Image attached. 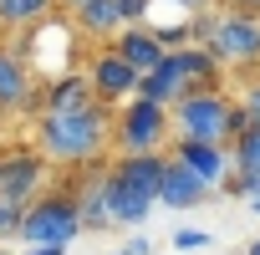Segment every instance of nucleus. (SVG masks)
<instances>
[{
    "label": "nucleus",
    "mask_w": 260,
    "mask_h": 255,
    "mask_svg": "<svg viewBox=\"0 0 260 255\" xmlns=\"http://www.w3.org/2000/svg\"><path fill=\"white\" fill-rule=\"evenodd\" d=\"M112 117H117V107H107V102H92L82 112H51L36 128V153L61 169L102 164L112 153Z\"/></svg>",
    "instance_id": "1"
},
{
    "label": "nucleus",
    "mask_w": 260,
    "mask_h": 255,
    "mask_svg": "<svg viewBox=\"0 0 260 255\" xmlns=\"http://www.w3.org/2000/svg\"><path fill=\"white\" fill-rule=\"evenodd\" d=\"M194 46H209L219 67H240L245 82L260 77V16H245V11L194 16Z\"/></svg>",
    "instance_id": "2"
},
{
    "label": "nucleus",
    "mask_w": 260,
    "mask_h": 255,
    "mask_svg": "<svg viewBox=\"0 0 260 255\" xmlns=\"http://www.w3.org/2000/svg\"><path fill=\"white\" fill-rule=\"evenodd\" d=\"M174 107H158L148 97L122 102L112 117V148L117 153H164L174 138Z\"/></svg>",
    "instance_id": "3"
},
{
    "label": "nucleus",
    "mask_w": 260,
    "mask_h": 255,
    "mask_svg": "<svg viewBox=\"0 0 260 255\" xmlns=\"http://www.w3.org/2000/svg\"><path fill=\"white\" fill-rule=\"evenodd\" d=\"M82 204H77V189H46L31 209H26V225H21V245H72L82 235Z\"/></svg>",
    "instance_id": "4"
},
{
    "label": "nucleus",
    "mask_w": 260,
    "mask_h": 255,
    "mask_svg": "<svg viewBox=\"0 0 260 255\" xmlns=\"http://www.w3.org/2000/svg\"><path fill=\"white\" fill-rule=\"evenodd\" d=\"M230 112H235V92L209 87L194 92L174 107V138H199V143H230Z\"/></svg>",
    "instance_id": "5"
},
{
    "label": "nucleus",
    "mask_w": 260,
    "mask_h": 255,
    "mask_svg": "<svg viewBox=\"0 0 260 255\" xmlns=\"http://www.w3.org/2000/svg\"><path fill=\"white\" fill-rule=\"evenodd\" d=\"M51 189V164L36 148H6V169H0V199L31 209Z\"/></svg>",
    "instance_id": "6"
},
{
    "label": "nucleus",
    "mask_w": 260,
    "mask_h": 255,
    "mask_svg": "<svg viewBox=\"0 0 260 255\" xmlns=\"http://www.w3.org/2000/svg\"><path fill=\"white\" fill-rule=\"evenodd\" d=\"M87 77H92V92H97V102H107V107H122V102H133L138 97V82H143V72H133L112 46H97L92 56H87Z\"/></svg>",
    "instance_id": "7"
},
{
    "label": "nucleus",
    "mask_w": 260,
    "mask_h": 255,
    "mask_svg": "<svg viewBox=\"0 0 260 255\" xmlns=\"http://www.w3.org/2000/svg\"><path fill=\"white\" fill-rule=\"evenodd\" d=\"M164 169H169V153H112L107 158V179L112 184L133 189V194H143L153 204L164 194Z\"/></svg>",
    "instance_id": "8"
},
{
    "label": "nucleus",
    "mask_w": 260,
    "mask_h": 255,
    "mask_svg": "<svg viewBox=\"0 0 260 255\" xmlns=\"http://www.w3.org/2000/svg\"><path fill=\"white\" fill-rule=\"evenodd\" d=\"M169 158H179L184 169H194L204 184H224L235 174V158H230V143H199V138H174L169 143Z\"/></svg>",
    "instance_id": "9"
},
{
    "label": "nucleus",
    "mask_w": 260,
    "mask_h": 255,
    "mask_svg": "<svg viewBox=\"0 0 260 255\" xmlns=\"http://www.w3.org/2000/svg\"><path fill=\"white\" fill-rule=\"evenodd\" d=\"M209 199H219V189L214 184H204L194 169H184L179 158H169V169H164V194H158V204L164 209H199V204H209Z\"/></svg>",
    "instance_id": "10"
},
{
    "label": "nucleus",
    "mask_w": 260,
    "mask_h": 255,
    "mask_svg": "<svg viewBox=\"0 0 260 255\" xmlns=\"http://www.w3.org/2000/svg\"><path fill=\"white\" fill-rule=\"evenodd\" d=\"M169 67L189 82V97L194 92H209V87H224V67L209 46H184V51H169Z\"/></svg>",
    "instance_id": "11"
},
{
    "label": "nucleus",
    "mask_w": 260,
    "mask_h": 255,
    "mask_svg": "<svg viewBox=\"0 0 260 255\" xmlns=\"http://www.w3.org/2000/svg\"><path fill=\"white\" fill-rule=\"evenodd\" d=\"M107 46H112V51H117V56H122L127 67H133V72H143V77H148V72H158V61L169 56V51L158 46V36H153L148 26H122V31H117V36H112Z\"/></svg>",
    "instance_id": "12"
},
{
    "label": "nucleus",
    "mask_w": 260,
    "mask_h": 255,
    "mask_svg": "<svg viewBox=\"0 0 260 255\" xmlns=\"http://www.w3.org/2000/svg\"><path fill=\"white\" fill-rule=\"evenodd\" d=\"M31 87H36V77H31L26 56L16 46H0V112H6V117L21 112L26 97H31Z\"/></svg>",
    "instance_id": "13"
},
{
    "label": "nucleus",
    "mask_w": 260,
    "mask_h": 255,
    "mask_svg": "<svg viewBox=\"0 0 260 255\" xmlns=\"http://www.w3.org/2000/svg\"><path fill=\"white\" fill-rule=\"evenodd\" d=\"M92 102H97V92H92V77L82 67V72H67V77L46 82V112L41 117H51V112H82Z\"/></svg>",
    "instance_id": "14"
},
{
    "label": "nucleus",
    "mask_w": 260,
    "mask_h": 255,
    "mask_svg": "<svg viewBox=\"0 0 260 255\" xmlns=\"http://www.w3.org/2000/svg\"><path fill=\"white\" fill-rule=\"evenodd\" d=\"M72 26L87 36V41H112L122 31V11H117V0H92V6H82L72 16Z\"/></svg>",
    "instance_id": "15"
},
{
    "label": "nucleus",
    "mask_w": 260,
    "mask_h": 255,
    "mask_svg": "<svg viewBox=\"0 0 260 255\" xmlns=\"http://www.w3.org/2000/svg\"><path fill=\"white\" fill-rule=\"evenodd\" d=\"M153 209H158L153 199H143V194H133V189H122V184H112V179H107V214H112V230L143 225Z\"/></svg>",
    "instance_id": "16"
},
{
    "label": "nucleus",
    "mask_w": 260,
    "mask_h": 255,
    "mask_svg": "<svg viewBox=\"0 0 260 255\" xmlns=\"http://www.w3.org/2000/svg\"><path fill=\"white\" fill-rule=\"evenodd\" d=\"M56 6L61 0H0V26L6 31H31V26L51 21Z\"/></svg>",
    "instance_id": "17"
},
{
    "label": "nucleus",
    "mask_w": 260,
    "mask_h": 255,
    "mask_svg": "<svg viewBox=\"0 0 260 255\" xmlns=\"http://www.w3.org/2000/svg\"><path fill=\"white\" fill-rule=\"evenodd\" d=\"M169 245H174V255H214V235H209V230H199V225L174 230V235H169Z\"/></svg>",
    "instance_id": "18"
},
{
    "label": "nucleus",
    "mask_w": 260,
    "mask_h": 255,
    "mask_svg": "<svg viewBox=\"0 0 260 255\" xmlns=\"http://www.w3.org/2000/svg\"><path fill=\"white\" fill-rule=\"evenodd\" d=\"M158 6V0H117L122 11V26H148V11Z\"/></svg>",
    "instance_id": "19"
},
{
    "label": "nucleus",
    "mask_w": 260,
    "mask_h": 255,
    "mask_svg": "<svg viewBox=\"0 0 260 255\" xmlns=\"http://www.w3.org/2000/svg\"><path fill=\"white\" fill-rule=\"evenodd\" d=\"M235 97H240V102H245V112H250V122H255V128H260V77H255V82H245V87H240V92H235Z\"/></svg>",
    "instance_id": "20"
},
{
    "label": "nucleus",
    "mask_w": 260,
    "mask_h": 255,
    "mask_svg": "<svg viewBox=\"0 0 260 255\" xmlns=\"http://www.w3.org/2000/svg\"><path fill=\"white\" fill-rule=\"evenodd\" d=\"M250 128H255V122H250V112H245V102L235 97V112H230V143H235V138H245Z\"/></svg>",
    "instance_id": "21"
},
{
    "label": "nucleus",
    "mask_w": 260,
    "mask_h": 255,
    "mask_svg": "<svg viewBox=\"0 0 260 255\" xmlns=\"http://www.w3.org/2000/svg\"><path fill=\"white\" fill-rule=\"evenodd\" d=\"M122 250H127V255H153V235H133Z\"/></svg>",
    "instance_id": "22"
},
{
    "label": "nucleus",
    "mask_w": 260,
    "mask_h": 255,
    "mask_svg": "<svg viewBox=\"0 0 260 255\" xmlns=\"http://www.w3.org/2000/svg\"><path fill=\"white\" fill-rule=\"evenodd\" d=\"M219 11H245V16H260V0H219Z\"/></svg>",
    "instance_id": "23"
},
{
    "label": "nucleus",
    "mask_w": 260,
    "mask_h": 255,
    "mask_svg": "<svg viewBox=\"0 0 260 255\" xmlns=\"http://www.w3.org/2000/svg\"><path fill=\"white\" fill-rule=\"evenodd\" d=\"M21 255H67V250H61V245H26Z\"/></svg>",
    "instance_id": "24"
},
{
    "label": "nucleus",
    "mask_w": 260,
    "mask_h": 255,
    "mask_svg": "<svg viewBox=\"0 0 260 255\" xmlns=\"http://www.w3.org/2000/svg\"><path fill=\"white\" fill-rule=\"evenodd\" d=\"M169 6H184V11H199V6H209V0H169Z\"/></svg>",
    "instance_id": "25"
},
{
    "label": "nucleus",
    "mask_w": 260,
    "mask_h": 255,
    "mask_svg": "<svg viewBox=\"0 0 260 255\" xmlns=\"http://www.w3.org/2000/svg\"><path fill=\"white\" fill-rule=\"evenodd\" d=\"M82 6H92V0H61V11H72V16H77Z\"/></svg>",
    "instance_id": "26"
},
{
    "label": "nucleus",
    "mask_w": 260,
    "mask_h": 255,
    "mask_svg": "<svg viewBox=\"0 0 260 255\" xmlns=\"http://www.w3.org/2000/svg\"><path fill=\"white\" fill-rule=\"evenodd\" d=\"M240 255H260V235H255V240H250V245H245Z\"/></svg>",
    "instance_id": "27"
},
{
    "label": "nucleus",
    "mask_w": 260,
    "mask_h": 255,
    "mask_svg": "<svg viewBox=\"0 0 260 255\" xmlns=\"http://www.w3.org/2000/svg\"><path fill=\"white\" fill-rule=\"evenodd\" d=\"M0 255H16V250H11V245H0Z\"/></svg>",
    "instance_id": "28"
},
{
    "label": "nucleus",
    "mask_w": 260,
    "mask_h": 255,
    "mask_svg": "<svg viewBox=\"0 0 260 255\" xmlns=\"http://www.w3.org/2000/svg\"><path fill=\"white\" fill-rule=\"evenodd\" d=\"M0 46H6V26H0Z\"/></svg>",
    "instance_id": "29"
},
{
    "label": "nucleus",
    "mask_w": 260,
    "mask_h": 255,
    "mask_svg": "<svg viewBox=\"0 0 260 255\" xmlns=\"http://www.w3.org/2000/svg\"><path fill=\"white\" fill-rule=\"evenodd\" d=\"M0 169H6V148H0Z\"/></svg>",
    "instance_id": "30"
},
{
    "label": "nucleus",
    "mask_w": 260,
    "mask_h": 255,
    "mask_svg": "<svg viewBox=\"0 0 260 255\" xmlns=\"http://www.w3.org/2000/svg\"><path fill=\"white\" fill-rule=\"evenodd\" d=\"M112 255H127V250H112Z\"/></svg>",
    "instance_id": "31"
},
{
    "label": "nucleus",
    "mask_w": 260,
    "mask_h": 255,
    "mask_svg": "<svg viewBox=\"0 0 260 255\" xmlns=\"http://www.w3.org/2000/svg\"><path fill=\"white\" fill-rule=\"evenodd\" d=\"M214 255H219V250H214Z\"/></svg>",
    "instance_id": "32"
}]
</instances>
